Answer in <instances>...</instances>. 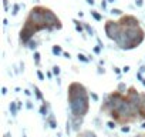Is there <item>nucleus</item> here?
<instances>
[{
  "mask_svg": "<svg viewBox=\"0 0 145 137\" xmlns=\"http://www.w3.org/2000/svg\"><path fill=\"white\" fill-rule=\"evenodd\" d=\"M78 137H97L93 131H88V130H86V131H83L81 134H78Z\"/></svg>",
  "mask_w": 145,
  "mask_h": 137,
  "instance_id": "f03ea898",
  "label": "nucleus"
},
{
  "mask_svg": "<svg viewBox=\"0 0 145 137\" xmlns=\"http://www.w3.org/2000/svg\"><path fill=\"white\" fill-rule=\"evenodd\" d=\"M61 50H60V47H54V53H60Z\"/></svg>",
  "mask_w": 145,
  "mask_h": 137,
  "instance_id": "7ed1b4c3",
  "label": "nucleus"
},
{
  "mask_svg": "<svg viewBox=\"0 0 145 137\" xmlns=\"http://www.w3.org/2000/svg\"><path fill=\"white\" fill-rule=\"evenodd\" d=\"M93 14H94V17H95V19H98V20L101 19V17H100V14H97V13H93Z\"/></svg>",
  "mask_w": 145,
  "mask_h": 137,
  "instance_id": "20e7f679",
  "label": "nucleus"
},
{
  "mask_svg": "<svg viewBox=\"0 0 145 137\" xmlns=\"http://www.w3.org/2000/svg\"><path fill=\"white\" fill-rule=\"evenodd\" d=\"M87 2H88V3H91V5H93V3H94V0H87Z\"/></svg>",
  "mask_w": 145,
  "mask_h": 137,
  "instance_id": "39448f33",
  "label": "nucleus"
},
{
  "mask_svg": "<svg viewBox=\"0 0 145 137\" xmlns=\"http://www.w3.org/2000/svg\"><path fill=\"white\" fill-rule=\"evenodd\" d=\"M144 119H145V117H144Z\"/></svg>",
  "mask_w": 145,
  "mask_h": 137,
  "instance_id": "0eeeda50",
  "label": "nucleus"
},
{
  "mask_svg": "<svg viewBox=\"0 0 145 137\" xmlns=\"http://www.w3.org/2000/svg\"><path fill=\"white\" fill-rule=\"evenodd\" d=\"M110 2H112V0H110Z\"/></svg>",
  "mask_w": 145,
  "mask_h": 137,
  "instance_id": "423d86ee",
  "label": "nucleus"
},
{
  "mask_svg": "<svg viewBox=\"0 0 145 137\" xmlns=\"http://www.w3.org/2000/svg\"><path fill=\"white\" fill-rule=\"evenodd\" d=\"M68 101L74 116H84L88 111V96L80 83H71L68 87Z\"/></svg>",
  "mask_w": 145,
  "mask_h": 137,
  "instance_id": "f257e3e1",
  "label": "nucleus"
}]
</instances>
